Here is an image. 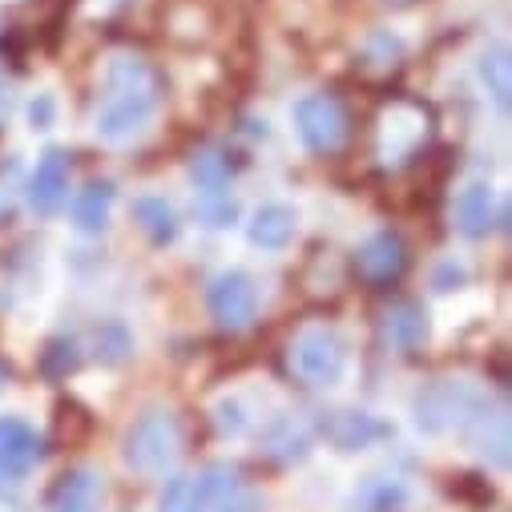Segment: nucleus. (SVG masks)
Segmentation results:
<instances>
[{
    "instance_id": "1",
    "label": "nucleus",
    "mask_w": 512,
    "mask_h": 512,
    "mask_svg": "<svg viewBox=\"0 0 512 512\" xmlns=\"http://www.w3.org/2000/svg\"><path fill=\"white\" fill-rule=\"evenodd\" d=\"M162 97H166V81H162V73L146 57L117 53L105 65L101 93H97V105H93V130H97V138L113 142V146L138 138L146 125L158 117Z\"/></svg>"
},
{
    "instance_id": "2",
    "label": "nucleus",
    "mask_w": 512,
    "mask_h": 512,
    "mask_svg": "<svg viewBox=\"0 0 512 512\" xmlns=\"http://www.w3.org/2000/svg\"><path fill=\"white\" fill-rule=\"evenodd\" d=\"M182 452V424L174 412H146L125 432V464L142 476H166Z\"/></svg>"
},
{
    "instance_id": "3",
    "label": "nucleus",
    "mask_w": 512,
    "mask_h": 512,
    "mask_svg": "<svg viewBox=\"0 0 512 512\" xmlns=\"http://www.w3.org/2000/svg\"><path fill=\"white\" fill-rule=\"evenodd\" d=\"M287 363L307 388H335L347 371V343L335 327H303L287 347Z\"/></svg>"
},
{
    "instance_id": "4",
    "label": "nucleus",
    "mask_w": 512,
    "mask_h": 512,
    "mask_svg": "<svg viewBox=\"0 0 512 512\" xmlns=\"http://www.w3.org/2000/svg\"><path fill=\"white\" fill-rule=\"evenodd\" d=\"M295 134L315 158H331L351 138V113L335 93H307L295 101Z\"/></svg>"
},
{
    "instance_id": "5",
    "label": "nucleus",
    "mask_w": 512,
    "mask_h": 512,
    "mask_svg": "<svg viewBox=\"0 0 512 512\" xmlns=\"http://www.w3.org/2000/svg\"><path fill=\"white\" fill-rule=\"evenodd\" d=\"M206 311L226 335H242L259 319V287L246 271H218L206 283Z\"/></svg>"
},
{
    "instance_id": "6",
    "label": "nucleus",
    "mask_w": 512,
    "mask_h": 512,
    "mask_svg": "<svg viewBox=\"0 0 512 512\" xmlns=\"http://www.w3.org/2000/svg\"><path fill=\"white\" fill-rule=\"evenodd\" d=\"M41 436L21 416H0V500L13 496L41 464Z\"/></svg>"
},
{
    "instance_id": "7",
    "label": "nucleus",
    "mask_w": 512,
    "mask_h": 512,
    "mask_svg": "<svg viewBox=\"0 0 512 512\" xmlns=\"http://www.w3.org/2000/svg\"><path fill=\"white\" fill-rule=\"evenodd\" d=\"M408 271V242L400 230H375L359 250H355V275L383 291V287H396Z\"/></svg>"
},
{
    "instance_id": "8",
    "label": "nucleus",
    "mask_w": 512,
    "mask_h": 512,
    "mask_svg": "<svg viewBox=\"0 0 512 512\" xmlns=\"http://www.w3.org/2000/svg\"><path fill=\"white\" fill-rule=\"evenodd\" d=\"M375 138H379V158L383 162L412 158L428 138V109H420L412 101L388 105L383 117H379V125H375Z\"/></svg>"
},
{
    "instance_id": "9",
    "label": "nucleus",
    "mask_w": 512,
    "mask_h": 512,
    "mask_svg": "<svg viewBox=\"0 0 512 512\" xmlns=\"http://www.w3.org/2000/svg\"><path fill=\"white\" fill-rule=\"evenodd\" d=\"M480 392H472L468 383H456V379H440L432 388H424L416 396V424L420 432H448V428H460L464 416L476 408Z\"/></svg>"
},
{
    "instance_id": "10",
    "label": "nucleus",
    "mask_w": 512,
    "mask_h": 512,
    "mask_svg": "<svg viewBox=\"0 0 512 512\" xmlns=\"http://www.w3.org/2000/svg\"><path fill=\"white\" fill-rule=\"evenodd\" d=\"M198 500L202 512H263V496L230 464H210L198 476Z\"/></svg>"
},
{
    "instance_id": "11",
    "label": "nucleus",
    "mask_w": 512,
    "mask_h": 512,
    "mask_svg": "<svg viewBox=\"0 0 512 512\" xmlns=\"http://www.w3.org/2000/svg\"><path fill=\"white\" fill-rule=\"evenodd\" d=\"M69 174H73L69 150L49 146V150L37 158V170L29 174V210H33L37 218H53V214L69 202Z\"/></svg>"
},
{
    "instance_id": "12",
    "label": "nucleus",
    "mask_w": 512,
    "mask_h": 512,
    "mask_svg": "<svg viewBox=\"0 0 512 512\" xmlns=\"http://www.w3.org/2000/svg\"><path fill=\"white\" fill-rule=\"evenodd\" d=\"M460 428L484 460H492L496 468H508V408L504 404H488V396H480Z\"/></svg>"
},
{
    "instance_id": "13",
    "label": "nucleus",
    "mask_w": 512,
    "mask_h": 512,
    "mask_svg": "<svg viewBox=\"0 0 512 512\" xmlns=\"http://www.w3.org/2000/svg\"><path fill=\"white\" fill-rule=\"evenodd\" d=\"M379 339L396 355H412L428 343V311L416 299H396L379 315Z\"/></svg>"
},
{
    "instance_id": "14",
    "label": "nucleus",
    "mask_w": 512,
    "mask_h": 512,
    "mask_svg": "<svg viewBox=\"0 0 512 512\" xmlns=\"http://www.w3.org/2000/svg\"><path fill=\"white\" fill-rule=\"evenodd\" d=\"M101 504H105V480L93 468H69L45 492L49 512H101Z\"/></svg>"
},
{
    "instance_id": "15",
    "label": "nucleus",
    "mask_w": 512,
    "mask_h": 512,
    "mask_svg": "<svg viewBox=\"0 0 512 512\" xmlns=\"http://www.w3.org/2000/svg\"><path fill=\"white\" fill-rule=\"evenodd\" d=\"M496 218H500V206H496V190L488 182H468L456 202H452V226L456 234L464 238H488L496 230Z\"/></svg>"
},
{
    "instance_id": "16",
    "label": "nucleus",
    "mask_w": 512,
    "mask_h": 512,
    "mask_svg": "<svg viewBox=\"0 0 512 512\" xmlns=\"http://www.w3.org/2000/svg\"><path fill=\"white\" fill-rule=\"evenodd\" d=\"M323 436H327L339 452H363V448H371L375 440L392 436V428L383 424V420H375L371 412H331V416L323 420Z\"/></svg>"
},
{
    "instance_id": "17",
    "label": "nucleus",
    "mask_w": 512,
    "mask_h": 512,
    "mask_svg": "<svg viewBox=\"0 0 512 512\" xmlns=\"http://www.w3.org/2000/svg\"><path fill=\"white\" fill-rule=\"evenodd\" d=\"M295 234H299V214L287 202L259 206V210L250 214V226H246V238L259 246V250H283V246H291Z\"/></svg>"
},
{
    "instance_id": "18",
    "label": "nucleus",
    "mask_w": 512,
    "mask_h": 512,
    "mask_svg": "<svg viewBox=\"0 0 512 512\" xmlns=\"http://www.w3.org/2000/svg\"><path fill=\"white\" fill-rule=\"evenodd\" d=\"M113 198H117L113 182H105V178H93V182H85V186L73 194V206H69V218H73V226H77L81 234H101V230L109 226V214H113Z\"/></svg>"
},
{
    "instance_id": "19",
    "label": "nucleus",
    "mask_w": 512,
    "mask_h": 512,
    "mask_svg": "<svg viewBox=\"0 0 512 512\" xmlns=\"http://www.w3.org/2000/svg\"><path fill=\"white\" fill-rule=\"evenodd\" d=\"M134 222H138V230H142L154 246H170V242L178 238V214H174V206H170L166 198H158V194L134 198Z\"/></svg>"
},
{
    "instance_id": "20",
    "label": "nucleus",
    "mask_w": 512,
    "mask_h": 512,
    "mask_svg": "<svg viewBox=\"0 0 512 512\" xmlns=\"http://www.w3.org/2000/svg\"><path fill=\"white\" fill-rule=\"evenodd\" d=\"M230 174H234V166H230V158H226L222 146H202V150H194V158H190V182H194L198 198H206V194H226Z\"/></svg>"
},
{
    "instance_id": "21",
    "label": "nucleus",
    "mask_w": 512,
    "mask_h": 512,
    "mask_svg": "<svg viewBox=\"0 0 512 512\" xmlns=\"http://www.w3.org/2000/svg\"><path fill=\"white\" fill-rule=\"evenodd\" d=\"M480 85L488 89V97L500 105V113H508V93H512V53L508 45H488L476 61Z\"/></svg>"
},
{
    "instance_id": "22",
    "label": "nucleus",
    "mask_w": 512,
    "mask_h": 512,
    "mask_svg": "<svg viewBox=\"0 0 512 512\" xmlns=\"http://www.w3.org/2000/svg\"><path fill=\"white\" fill-rule=\"evenodd\" d=\"M307 448H311V432H307L303 420L283 416V420H275V424L267 428V452H271L275 460H303Z\"/></svg>"
},
{
    "instance_id": "23",
    "label": "nucleus",
    "mask_w": 512,
    "mask_h": 512,
    "mask_svg": "<svg viewBox=\"0 0 512 512\" xmlns=\"http://www.w3.org/2000/svg\"><path fill=\"white\" fill-rule=\"evenodd\" d=\"M158 512H202L198 500V480L194 476H174L158 500Z\"/></svg>"
},
{
    "instance_id": "24",
    "label": "nucleus",
    "mask_w": 512,
    "mask_h": 512,
    "mask_svg": "<svg viewBox=\"0 0 512 512\" xmlns=\"http://www.w3.org/2000/svg\"><path fill=\"white\" fill-rule=\"evenodd\" d=\"M404 500H408L404 484H392V480H375V484H367L363 496H359V504H363L367 512H400Z\"/></svg>"
},
{
    "instance_id": "25",
    "label": "nucleus",
    "mask_w": 512,
    "mask_h": 512,
    "mask_svg": "<svg viewBox=\"0 0 512 512\" xmlns=\"http://www.w3.org/2000/svg\"><path fill=\"white\" fill-rule=\"evenodd\" d=\"M125 355H130V331H125L117 319L101 323L97 327V359L101 363H121Z\"/></svg>"
},
{
    "instance_id": "26",
    "label": "nucleus",
    "mask_w": 512,
    "mask_h": 512,
    "mask_svg": "<svg viewBox=\"0 0 512 512\" xmlns=\"http://www.w3.org/2000/svg\"><path fill=\"white\" fill-rule=\"evenodd\" d=\"M81 363V355H77V343L73 339H53L49 347H45V355H41V367H45V375H53V379H61V375H69L73 367Z\"/></svg>"
},
{
    "instance_id": "27",
    "label": "nucleus",
    "mask_w": 512,
    "mask_h": 512,
    "mask_svg": "<svg viewBox=\"0 0 512 512\" xmlns=\"http://www.w3.org/2000/svg\"><path fill=\"white\" fill-rule=\"evenodd\" d=\"M198 218H202L206 226H214V230L234 226V218H238V202H234L230 194H206V198H198Z\"/></svg>"
},
{
    "instance_id": "28",
    "label": "nucleus",
    "mask_w": 512,
    "mask_h": 512,
    "mask_svg": "<svg viewBox=\"0 0 512 512\" xmlns=\"http://www.w3.org/2000/svg\"><path fill=\"white\" fill-rule=\"evenodd\" d=\"M29 121H33V130H49V121H53V101L49 97H37L29 105Z\"/></svg>"
},
{
    "instance_id": "29",
    "label": "nucleus",
    "mask_w": 512,
    "mask_h": 512,
    "mask_svg": "<svg viewBox=\"0 0 512 512\" xmlns=\"http://www.w3.org/2000/svg\"><path fill=\"white\" fill-rule=\"evenodd\" d=\"M9 109H13V81L0 77V117H5Z\"/></svg>"
},
{
    "instance_id": "30",
    "label": "nucleus",
    "mask_w": 512,
    "mask_h": 512,
    "mask_svg": "<svg viewBox=\"0 0 512 512\" xmlns=\"http://www.w3.org/2000/svg\"><path fill=\"white\" fill-rule=\"evenodd\" d=\"M379 5H388V9H408V5H416V0H379Z\"/></svg>"
},
{
    "instance_id": "31",
    "label": "nucleus",
    "mask_w": 512,
    "mask_h": 512,
    "mask_svg": "<svg viewBox=\"0 0 512 512\" xmlns=\"http://www.w3.org/2000/svg\"><path fill=\"white\" fill-rule=\"evenodd\" d=\"M5 379H9V371H5V367H0V388H5Z\"/></svg>"
}]
</instances>
